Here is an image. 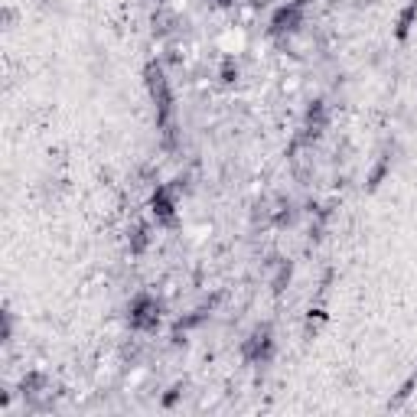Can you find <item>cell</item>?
<instances>
[{
  "label": "cell",
  "instance_id": "277c9868",
  "mask_svg": "<svg viewBox=\"0 0 417 417\" xmlns=\"http://www.w3.org/2000/svg\"><path fill=\"white\" fill-rule=\"evenodd\" d=\"M307 20V0H287V3H280L278 10L271 13V26H267V33L271 36H290L297 33Z\"/></svg>",
  "mask_w": 417,
  "mask_h": 417
},
{
  "label": "cell",
  "instance_id": "5bb4252c",
  "mask_svg": "<svg viewBox=\"0 0 417 417\" xmlns=\"http://www.w3.org/2000/svg\"><path fill=\"white\" fill-rule=\"evenodd\" d=\"M183 391H186V385H183V382H176L173 388H170V391L163 394V401H160V405L166 407V411H170V407H176V401L183 398Z\"/></svg>",
  "mask_w": 417,
  "mask_h": 417
},
{
  "label": "cell",
  "instance_id": "7c38bea8",
  "mask_svg": "<svg viewBox=\"0 0 417 417\" xmlns=\"http://www.w3.org/2000/svg\"><path fill=\"white\" fill-rule=\"evenodd\" d=\"M326 323V313L323 310H310V316H307V326H303V333H307V339L316 336V329Z\"/></svg>",
  "mask_w": 417,
  "mask_h": 417
},
{
  "label": "cell",
  "instance_id": "4fadbf2b",
  "mask_svg": "<svg viewBox=\"0 0 417 417\" xmlns=\"http://www.w3.org/2000/svg\"><path fill=\"white\" fill-rule=\"evenodd\" d=\"M290 278H293V264H290V261H284V264L278 267V278H274V293H280V290L287 287Z\"/></svg>",
  "mask_w": 417,
  "mask_h": 417
},
{
  "label": "cell",
  "instance_id": "5b68a950",
  "mask_svg": "<svg viewBox=\"0 0 417 417\" xmlns=\"http://www.w3.org/2000/svg\"><path fill=\"white\" fill-rule=\"evenodd\" d=\"M151 215L163 229H176L180 225V212H176V189L173 186H157L151 196Z\"/></svg>",
  "mask_w": 417,
  "mask_h": 417
},
{
  "label": "cell",
  "instance_id": "6da1fadb",
  "mask_svg": "<svg viewBox=\"0 0 417 417\" xmlns=\"http://www.w3.org/2000/svg\"><path fill=\"white\" fill-rule=\"evenodd\" d=\"M144 85L151 92V101L157 108V128L163 130V147H176V128H173V115H176V101H173V88L170 79L157 59H151L144 66Z\"/></svg>",
  "mask_w": 417,
  "mask_h": 417
},
{
  "label": "cell",
  "instance_id": "52a82bcc",
  "mask_svg": "<svg viewBox=\"0 0 417 417\" xmlns=\"http://www.w3.org/2000/svg\"><path fill=\"white\" fill-rule=\"evenodd\" d=\"M414 23H417V0H407L401 7V13H398V20H394V39L405 43L411 36V30H414Z\"/></svg>",
  "mask_w": 417,
  "mask_h": 417
},
{
  "label": "cell",
  "instance_id": "e0dca14e",
  "mask_svg": "<svg viewBox=\"0 0 417 417\" xmlns=\"http://www.w3.org/2000/svg\"><path fill=\"white\" fill-rule=\"evenodd\" d=\"M215 3H219V7H232L235 0H215Z\"/></svg>",
  "mask_w": 417,
  "mask_h": 417
},
{
  "label": "cell",
  "instance_id": "9c48e42d",
  "mask_svg": "<svg viewBox=\"0 0 417 417\" xmlns=\"http://www.w3.org/2000/svg\"><path fill=\"white\" fill-rule=\"evenodd\" d=\"M46 388H49V378L43 371H26L23 378H20V394L23 398H39Z\"/></svg>",
  "mask_w": 417,
  "mask_h": 417
},
{
  "label": "cell",
  "instance_id": "8fae6325",
  "mask_svg": "<svg viewBox=\"0 0 417 417\" xmlns=\"http://www.w3.org/2000/svg\"><path fill=\"white\" fill-rule=\"evenodd\" d=\"M238 75H242V69H238V62H235L232 56L222 62V69H219V79H222V85H235L238 81Z\"/></svg>",
  "mask_w": 417,
  "mask_h": 417
},
{
  "label": "cell",
  "instance_id": "8992f818",
  "mask_svg": "<svg viewBox=\"0 0 417 417\" xmlns=\"http://www.w3.org/2000/svg\"><path fill=\"white\" fill-rule=\"evenodd\" d=\"M326 128H329V111H326L323 98H316L307 108V115H303V137L300 140H320Z\"/></svg>",
  "mask_w": 417,
  "mask_h": 417
},
{
  "label": "cell",
  "instance_id": "7a4b0ae2",
  "mask_svg": "<svg viewBox=\"0 0 417 417\" xmlns=\"http://www.w3.org/2000/svg\"><path fill=\"white\" fill-rule=\"evenodd\" d=\"M128 326L134 333H147V336L157 333L160 329V300L147 290L134 293L128 303Z\"/></svg>",
  "mask_w": 417,
  "mask_h": 417
},
{
  "label": "cell",
  "instance_id": "9a60e30c",
  "mask_svg": "<svg viewBox=\"0 0 417 417\" xmlns=\"http://www.w3.org/2000/svg\"><path fill=\"white\" fill-rule=\"evenodd\" d=\"M0 320H3V329H0V342L7 346V342L13 339V313L3 310V313H0Z\"/></svg>",
  "mask_w": 417,
  "mask_h": 417
},
{
  "label": "cell",
  "instance_id": "2e32d148",
  "mask_svg": "<svg viewBox=\"0 0 417 417\" xmlns=\"http://www.w3.org/2000/svg\"><path fill=\"white\" fill-rule=\"evenodd\" d=\"M0 17H3V26L10 30V23L17 20V10H13V7H3V10H0Z\"/></svg>",
  "mask_w": 417,
  "mask_h": 417
},
{
  "label": "cell",
  "instance_id": "ba28073f",
  "mask_svg": "<svg viewBox=\"0 0 417 417\" xmlns=\"http://www.w3.org/2000/svg\"><path fill=\"white\" fill-rule=\"evenodd\" d=\"M151 248V225L147 222H137V225H130V235H128V251L134 258H140L144 251Z\"/></svg>",
  "mask_w": 417,
  "mask_h": 417
},
{
  "label": "cell",
  "instance_id": "3957f363",
  "mask_svg": "<svg viewBox=\"0 0 417 417\" xmlns=\"http://www.w3.org/2000/svg\"><path fill=\"white\" fill-rule=\"evenodd\" d=\"M274 336H271V326L261 323L251 329V336L242 342V356L248 365H271V359H274Z\"/></svg>",
  "mask_w": 417,
  "mask_h": 417
},
{
  "label": "cell",
  "instance_id": "30bf717a",
  "mask_svg": "<svg viewBox=\"0 0 417 417\" xmlns=\"http://www.w3.org/2000/svg\"><path fill=\"white\" fill-rule=\"evenodd\" d=\"M388 170H391V157H382V160L371 166V173H369V193H375V189L382 186V180L388 176Z\"/></svg>",
  "mask_w": 417,
  "mask_h": 417
}]
</instances>
